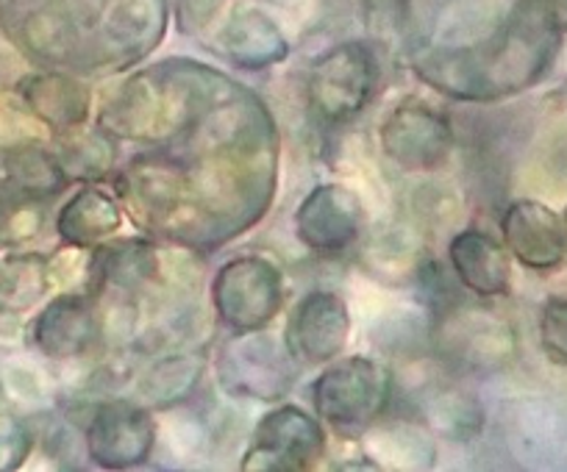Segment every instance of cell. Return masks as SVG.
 Segmentation results:
<instances>
[{
    "label": "cell",
    "mask_w": 567,
    "mask_h": 472,
    "mask_svg": "<svg viewBox=\"0 0 567 472\" xmlns=\"http://www.w3.org/2000/svg\"><path fill=\"white\" fill-rule=\"evenodd\" d=\"M20 101L51 132L81 128L90 114V90L62 73H31L18 81Z\"/></svg>",
    "instance_id": "5bb4252c"
},
{
    "label": "cell",
    "mask_w": 567,
    "mask_h": 472,
    "mask_svg": "<svg viewBox=\"0 0 567 472\" xmlns=\"http://www.w3.org/2000/svg\"><path fill=\"white\" fill-rule=\"evenodd\" d=\"M97 336L95 306L84 295H59L31 323V342L48 359H75Z\"/></svg>",
    "instance_id": "4fadbf2b"
},
{
    "label": "cell",
    "mask_w": 567,
    "mask_h": 472,
    "mask_svg": "<svg viewBox=\"0 0 567 472\" xmlns=\"http://www.w3.org/2000/svg\"><path fill=\"white\" fill-rule=\"evenodd\" d=\"M34 450V431L23 417L0 411V472L20 470Z\"/></svg>",
    "instance_id": "f1b7e54d"
},
{
    "label": "cell",
    "mask_w": 567,
    "mask_h": 472,
    "mask_svg": "<svg viewBox=\"0 0 567 472\" xmlns=\"http://www.w3.org/2000/svg\"><path fill=\"white\" fill-rule=\"evenodd\" d=\"M423 415L432 422L437 433H443L451 442H467L482 431L484 411L471 395L456 392V389L429 387L423 398Z\"/></svg>",
    "instance_id": "603a6c76"
},
{
    "label": "cell",
    "mask_w": 567,
    "mask_h": 472,
    "mask_svg": "<svg viewBox=\"0 0 567 472\" xmlns=\"http://www.w3.org/2000/svg\"><path fill=\"white\" fill-rule=\"evenodd\" d=\"M296 228L301 242L318 251H340L359 231V200L342 187H320L298 209Z\"/></svg>",
    "instance_id": "9a60e30c"
},
{
    "label": "cell",
    "mask_w": 567,
    "mask_h": 472,
    "mask_svg": "<svg viewBox=\"0 0 567 472\" xmlns=\"http://www.w3.org/2000/svg\"><path fill=\"white\" fill-rule=\"evenodd\" d=\"M561 222H565V240H567V211H565V220H561Z\"/></svg>",
    "instance_id": "e575fe53"
},
{
    "label": "cell",
    "mask_w": 567,
    "mask_h": 472,
    "mask_svg": "<svg viewBox=\"0 0 567 472\" xmlns=\"http://www.w3.org/2000/svg\"><path fill=\"white\" fill-rule=\"evenodd\" d=\"M292 378L296 373L270 334L245 331V336L226 347L220 359L223 389L239 398L276 400L290 389Z\"/></svg>",
    "instance_id": "ba28073f"
},
{
    "label": "cell",
    "mask_w": 567,
    "mask_h": 472,
    "mask_svg": "<svg viewBox=\"0 0 567 472\" xmlns=\"http://www.w3.org/2000/svg\"><path fill=\"white\" fill-rule=\"evenodd\" d=\"M86 448L101 466H134L154 448V422L134 403H103L86 428Z\"/></svg>",
    "instance_id": "8fae6325"
},
{
    "label": "cell",
    "mask_w": 567,
    "mask_h": 472,
    "mask_svg": "<svg viewBox=\"0 0 567 472\" xmlns=\"http://www.w3.org/2000/svg\"><path fill=\"white\" fill-rule=\"evenodd\" d=\"M370 336H373V345L384 353L403 356V353H420V347H425L432 336V328L420 312L395 306L375 317V323L370 325Z\"/></svg>",
    "instance_id": "484cf974"
},
{
    "label": "cell",
    "mask_w": 567,
    "mask_h": 472,
    "mask_svg": "<svg viewBox=\"0 0 567 472\" xmlns=\"http://www.w3.org/2000/svg\"><path fill=\"white\" fill-rule=\"evenodd\" d=\"M437 347L456 367L476 373L501 370L515 356V336L506 319L473 303L445 308L437 323Z\"/></svg>",
    "instance_id": "277c9868"
},
{
    "label": "cell",
    "mask_w": 567,
    "mask_h": 472,
    "mask_svg": "<svg viewBox=\"0 0 567 472\" xmlns=\"http://www.w3.org/2000/svg\"><path fill=\"white\" fill-rule=\"evenodd\" d=\"M315 406L337 428L368 426L390 398V376L370 359H351L331 367L315 381Z\"/></svg>",
    "instance_id": "5b68a950"
},
{
    "label": "cell",
    "mask_w": 567,
    "mask_h": 472,
    "mask_svg": "<svg viewBox=\"0 0 567 472\" xmlns=\"http://www.w3.org/2000/svg\"><path fill=\"white\" fill-rule=\"evenodd\" d=\"M167 444H171V450H176V455H182V459H193V455H200V450L209 444V433H206L200 420H184V417H176V420L167 422Z\"/></svg>",
    "instance_id": "1f68e13d"
},
{
    "label": "cell",
    "mask_w": 567,
    "mask_h": 472,
    "mask_svg": "<svg viewBox=\"0 0 567 472\" xmlns=\"http://www.w3.org/2000/svg\"><path fill=\"white\" fill-rule=\"evenodd\" d=\"M351 334V317L346 303L331 292H312L298 303L287 323V350L303 365H320L334 359Z\"/></svg>",
    "instance_id": "30bf717a"
},
{
    "label": "cell",
    "mask_w": 567,
    "mask_h": 472,
    "mask_svg": "<svg viewBox=\"0 0 567 472\" xmlns=\"http://www.w3.org/2000/svg\"><path fill=\"white\" fill-rule=\"evenodd\" d=\"M200 373H204V361L195 356H167L140 378L136 392L156 409H171L189 398L195 384L200 381Z\"/></svg>",
    "instance_id": "cb8c5ba5"
},
{
    "label": "cell",
    "mask_w": 567,
    "mask_h": 472,
    "mask_svg": "<svg viewBox=\"0 0 567 472\" xmlns=\"http://www.w3.org/2000/svg\"><path fill=\"white\" fill-rule=\"evenodd\" d=\"M215 303L231 328H265L281 306V275L265 259H234L217 273Z\"/></svg>",
    "instance_id": "8992f818"
},
{
    "label": "cell",
    "mask_w": 567,
    "mask_h": 472,
    "mask_svg": "<svg viewBox=\"0 0 567 472\" xmlns=\"http://www.w3.org/2000/svg\"><path fill=\"white\" fill-rule=\"evenodd\" d=\"M370 268L386 281L420 279V237L406 222H390L373 233L368 245Z\"/></svg>",
    "instance_id": "7402d4cb"
},
{
    "label": "cell",
    "mask_w": 567,
    "mask_h": 472,
    "mask_svg": "<svg viewBox=\"0 0 567 472\" xmlns=\"http://www.w3.org/2000/svg\"><path fill=\"white\" fill-rule=\"evenodd\" d=\"M165 0H0V29L29 56L75 64L84 34L101 25L109 48L136 59L165 31Z\"/></svg>",
    "instance_id": "6da1fadb"
},
{
    "label": "cell",
    "mask_w": 567,
    "mask_h": 472,
    "mask_svg": "<svg viewBox=\"0 0 567 472\" xmlns=\"http://www.w3.org/2000/svg\"><path fill=\"white\" fill-rule=\"evenodd\" d=\"M451 262L467 290L484 297L504 295L509 290V256L504 248L482 231H462L451 240Z\"/></svg>",
    "instance_id": "e0dca14e"
},
{
    "label": "cell",
    "mask_w": 567,
    "mask_h": 472,
    "mask_svg": "<svg viewBox=\"0 0 567 472\" xmlns=\"http://www.w3.org/2000/svg\"><path fill=\"white\" fill-rule=\"evenodd\" d=\"M504 240L517 262L532 270H554L565 259V222L537 200H517L504 214Z\"/></svg>",
    "instance_id": "7c38bea8"
},
{
    "label": "cell",
    "mask_w": 567,
    "mask_h": 472,
    "mask_svg": "<svg viewBox=\"0 0 567 472\" xmlns=\"http://www.w3.org/2000/svg\"><path fill=\"white\" fill-rule=\"evenodd\" d=\"M200 70L204 67H198L195 81L189 78L193 67H176L173 78H165L162 70H156V75H136L125 81L103 103V132L128 139H154L176 132L198 114V106L193 108V103H200V92L206 90L204 81H198Z\"/></svg>",
    "instance_id": "7a4b0ae2"
},
{
    "label": "cell",
    "mask_w": 567,
    "mask_h": 472,
    "mask_svg": "<svg viewBox=\"0 0 567 472\" xmlns=\"http://www.w3.org/2000/svg\"><path fill=\"white\" fill-rule=\"evenodd\" d=\"M68 183L56 154L40 143L0 148V189L29 200H51Z\"/></svg>",
    "instance_id": "2e32d148"
},
{
    "label": "cell",
    "mask_w": 567,
    "mask_h": 472,
    "mask_svg": "<svg viewBox=\"0 0 567 472\" xmlns=\"http://www.w3.org/2000/svg\"><path fill=\"white\" fill-rule=\"evenodd\" d=\"M45 126L29 112L18 92H0V148L42 143Z\"/></svg>",
    "instance_id": "83f0119b"
},
{
    "label": "cell",
    "mask_w": 567,
    "mask_h": 472,
    "mask_svg": "<svg viewBox=\"0 0 567 472\" xmlns=\"http://www.w3.org/2000/svg\"><path fill=\"white\" fill-rule=\"evenodd\" d=\"M364 448H368L370 459L379 461L381 466H390V470H425L437 459L432 437L406 420L373 428L364 437Z\"/></svg>",
    "instance_id": "ffe728a7"
},
{
    "label": "cell",
    "mask_w": 567,
    "mask_h": 472,
    "mask_svg": "<svg viewBox=\"0 0 567 472\" xmlns=\"http://www.w3.org/2000/svg\"><path fill=\"white\" fill-rule=\"evenodd\" d=\"M539 342L554 365L567 367V297H554L545 303L539 317Z\"/></svg>",
    "instance_id": "f546056e"
},
{
    "label": "cell",
    "mask_w": 567,
    "mask_h": 472,
    "mask_svg": "<svg viewBox=\"0 0 567 472\" xmlns=\"http://www.w3.org/2000/svg\"><path fill=\"white\" fill-rule=\"evenodd\" d=\"M53 154L68 178H101L112 170L114 145L103 134L73 128L62 134V143Z\"/></svg>",
    "instance_id": "d4e9b609"
},
{
    "label": "cell",
    "mask_w": 567,
    "mask_h": 472,
    "mask_svg": "<svg viewBox=\"0 0 567 472\" xmlns=\"http://www.w3.org/2000/svg\"><path fill=\"white\" fill-rule=\"evenodd\" d=\"M48 259L37 253H9L0 259V308L23 314L51 290Z\"/></svg>",
    "instance_id": "44dd1931"
},
{
    "label": "cell",
    "mask_w": 567,
    "mask_h": 472,
    "mask_svg": "<svg viewBox=\"0 0 567 472\" xmlns=\"http://www.w3.org/2000/svg\"><path fill=\"white\" fill-rule=\"evenodd\" d=\"M462 211L460 192L445 181H425L412 192V214L423 231H445Z\"/></svg>",
    "instance_id": "4316f807"
},
{
    "label": "cell",
    "mask_w": 567,
    "mask_h": 472,
    "mask_svg": "<svg viewBox=\"0 0 567 472\" xmlns=\"http://www.w3.org/2000/svg\"><path fill=\"white\" fill-rule=\"evenodd\" d=\"M375 86V59L362 42L331 48L309 70L307 97L323 123H346L364 108Z\"/></svg>",
    "instance_id": "3957f363"
},
{
    "label": "cell",
    "mask_w": 567,
    "mask_h": 472,
    "mask_svg": "<svg viewBox=\"0 0 567 472\" xmlns=\"http://www.w3.org/2000/svg\"><path fill=\"white\" fill-rule=\"evenodd\" d=\"M3 392H7V389H3V378H0V400H3Z\"/></svg>",
    "instance_id": "836d02e7"
},
{
    "label": "cell",
    "mask_w": 567,
    "mask_h": 472,
    "mask_svg": "<svg viewBox=\"0 0 567 472\" xmlns=\"http://www.w3.org/2000/svg\"><path fill=\"white\" fill-rule=\"evenodd\" d=\"M48 270H51V284L70 286L90 270V264H86V256L81 248L70 245L64 251H59L53 259H48Z\"/></svg>",
    "instance_id": "d6a6232c"
},
{
    "label": "cell",
    "mask_w": 567,
    "mask_h": 472,
    "mask_svg": "<svg viewBox=\"0 0 567 472\" xmlns=\"http://www.w3.org/2000/svg\"><path fill=\"white\" fill-rule=\"evenodd\" d=\"M0 378H3V389L12 392L20 403L37 406L51 395V384H48L45 373L37 370L29 361H9Z\"/></svg>",
    "instance_id": "4dcf8cb0"
},
{
    "label": "cell",
    "mask_w": 567,
    "mask_h": 472,
    "mask_svg": "<svg viewBox=\"0 0 567 472\" xmlns=\"http://www.w3.org/2000/svg\"><path fill=\"white\" fill-rule=\"evenodd\" d=\"M326 448L323 431L296 406L270 411L256 428L243 470H303L320 459Z\"/></svg>",
    "instance_id": "9c48e42d"
},
{
    "label": "cell",
    "mask_w": 567,
    "mask_h": 472,
    "mask_svg": "<svg viewBox=\"0 0 567 472\" xmlns=\"http://www.w3.org/2000/svg\"><path fill=\"white\" fill-rule=\"evenodd\" d=\"M220 45L223 53L243 67H267L287 56V42L281 31L254 9L237 12L228 20L226 29L220 31Z\"/></svg>",
    "instance_id": "d6986e66"
},
{
    "label": "cell",
    "mask_w": 567,
    "mask_h": 472,
    "mask_svg": "<svg viewBox=\"0 0 567 472\" xmlns=\"http://www.w3.org/2000/svg\"><path fill=\"white\" fill-rule=\"evenodd\" d=\"M451 143H454L451 123L429 103H401L381 123V148L403 170H434L445 161Z\"/></svg>",
    "instance_id": "52a82bcc"
},
{
    "label": "cell",
    "mask_w": 567,
    "mask_h": 472,
    "mask_svg": "<svg viewBox=\"0 0 567 472\" xmlns=\"http://www.w3.org/2000/svg\"><path fill=\"white\" fill-rule=\"evenodd\" d=\"M120 222L123 217L109 192L97 187H84L62 206L56 217V231L68 245L86 248L109 240L120 228Z\"/></svg>",
    "instance_id": "ac0fdd59"
}]
</instances>
